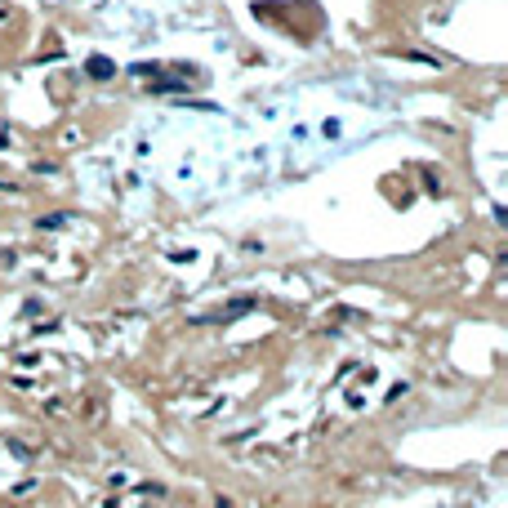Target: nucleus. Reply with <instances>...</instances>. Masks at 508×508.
<instances>
[{
	"label": "nucleus",
	"instance_id": "obj_1",
	"mask_svg": "<svg viewBox=\"0 0 508 508\" xmlns=\"http://www.w3.org/2000/svg\"><path fill=\"white\" fill-rule=\"evenodd\" d=\"M85 72H90L94 80H107V76H116V63H112V58H103V54H94L90 63H85Z\"/></svg>",
	"mask_w": 508,
	"mask_h": 508
}]
</instances>
